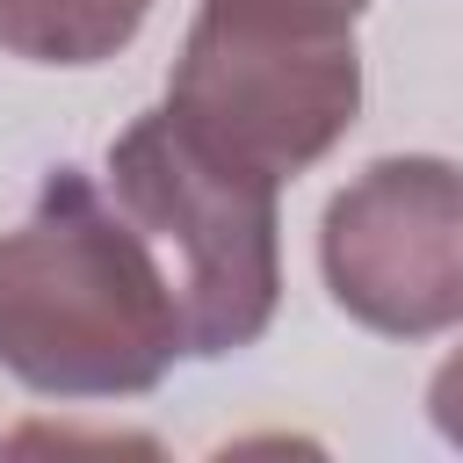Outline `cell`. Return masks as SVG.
Returning <instances> with one entry per match:
<instances>
[{"instance_id": "6da1fadb", "label": "cell", "mask_w": 463, "mask_h": 463, "mask_svg": "<svg viewBox=\"0 0 463 463\" xmlns=\"http://www.w3.org/2000/svg\"><path fill=\"white\" fill-rule=\"evenodd\" d=\"M188 354L174 282L145 232L80 166L0 232V369L43 398H137Z\"/></svg>"}, {"instance_id": "7a4b0ae2", "label": "cell", "mask_w": 463, "mask_h": 463, "mask_svg": "<svg viewBox=\"0 0 463 463\" xmlns=\"http://www.w3.org/2000/svg\"><path fill=\"white\" fill-rule=\"evenodd\" d=\"M275 174L217 152L174 109L137 116L109 145V195L159 253L188 354H239L275 326L282 304V239H275Z\"/></svg>"}, {"instance_id": "3957f363", "label": "cell", "mask_w": 463, "mask_h": 463, "mask_svg": "<svg viewBox=\"0 0 463 463\" xmlns=\"http://www.w3.org/2000/svg\"><path fill=\"white\" fill-rule=\"evenodd\" d=\"M166 109L217 152L289 181L318 166L362 109L354 22L311 0H203Z\"/></svg>"}, {"instance_id": "277c9868", "label": "cell", "mask_w": 463, "mask_h": 463, "mask_svg": "<svg viewBox=\"0 0 463 463\" xmlns=\"http://www.w3.org/2000/svg\"><path fill=\"white\" fill-rule=\"evenodd\" d=\"M333 304L383 340L463 326V166L398 152L362 166L318 224Z\"/></svg>"}, {"instance_id": "5b68a950", "label": "cell", "mask_w": 463, "mask_h": 463, "mask_svg": "<svg viewBox=\"0 0 463 463\" xmlns=\"http://www.w3.org/2000/svg\"><path fill=\"white\" fill-rule=\"evenodd\" d=\"M152 0H0V51L29 65H101L145 29Z\"/></svg>"}, {"instance_id": "8992f818", "label": "cell", "mask_w": 463, "mask_h": 463, "mask_svg": "<svg viewBox=\"0 0 463 463\" xmlns=\"http://www.w3.org/2000/svg\"><path fill=\"white\" fill-rule=\"evenodd\" d=\"M427 412H434L441 441H456V449H463V347L434 369V383H427Z\"/></svg>"}, {"instance_id": "52a82bcc", "label": "cell", "mask_w": 463, "mask_h": 463, "mask_svg": "<svg viewBox=\"0 0 463 463\" xmlns=\"http://www.w3.org/2000/svg\"><path fill=\"white\" fill-rule=\"evenodd\" d=\"M311 7H333V14H347V22H354V14L369 7V0H311Z\"/></svg>"}]
</instances>
